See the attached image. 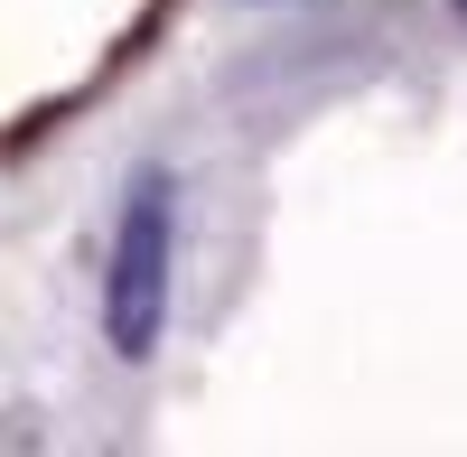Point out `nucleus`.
Segmentation results:
<instances>
[{"label":"nucleus","mask_w":467,"mask_h":457,"mask_svg":"<svg viewBox=\"0 0 467 457\" xmlns=\"http://www.w3.org/2000/svg\"><path fill=\"white\" fill-rule=\"evenodd\" d=\"M169 309V178H140L122 206V243H112V280H103V327L122 355H150Z\"/></svg>","instance_id":"nucleus-1"},{"label":"nucleus","mask_w":467,"mask_h":457,"mask_svg":"<svg viewBox=\"0 0 467 457\" xmlns=\"http://www.w3.org/2000/svg\"><path fill=\"white\" fill-rule=\"evenodd\" d=\"M458 10H467V0H458Z\"/></svg>","instance_id":"nucleus-2"}]
</instances>
